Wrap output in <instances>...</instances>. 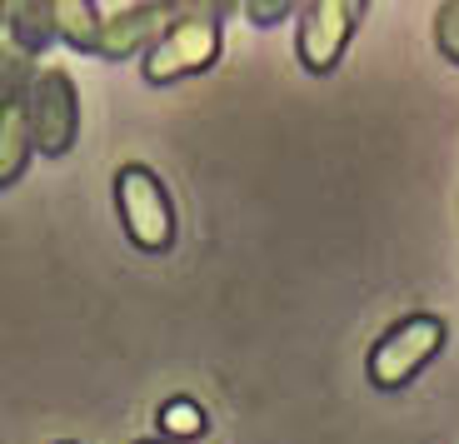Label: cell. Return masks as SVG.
I'll list each match as a JSON object with an SVG mask.
<instances>
[{
	"label": "cell",
	"instance_id": "1",
	"mask_svg": "<svg viewBox=\"0 0 459 444\" xmlns=\"http://www.w3.org/2000/svg\"><path fill=\"white\" fill-rule=\"evenodd\" d=\"M445 344H449V325H445V319L429 315V309H414V315L394 319L390 330L369 344L365 379L375 389H385V395H394V389L414 385V379L425 375L439 354H445Z\"/></svg>",
	"mask_w": 459,
	"mask_h": 444
},
{
	"label": "cell",
	"instance_id": "2",
	"mask_svg": "<svg viewBox=\"0 0 459 444\" xmlns=\"http://www.w3.org/2000/svg\"><path fill=\"white\" fill-rule=\"evenodd\" d=\"M115 215H120V230L135 250L145 255H165L175 250V235H180V215H175L170 185L160 175L130 160L115 170Z\"/></svg>",
	"mask_w": 459,
	"mask_h": 444
},
{
	"label": "cell",
	"instance_id": "3",
	"mask_svg": "<svg viewBox=\"0 0 459 444\" xmlns=\"http://www.w3.org/2000/svg\"><path fill=\"white\" fill-rule=\"evenodd\" d=\"M225 50V21L220 15H170L160 40L140 56V75L150 85H175V80H195L215 70Z\"/></svg>",
	"mask_w": 459,
	"mask_h": 444
},
{
	"label": "cell",
	"instance_id": "4",
	"mask_svg": "<svg viewBox=\"0 0 459 444\" xmlns=\"http://www.w3.org/2000/svg\"><path fill=\"white\" fill-rule=\"evenodd\" d=\"M25 110H30V140L35 155L46 160H65L81 140V91L70 70L60 65H35L30 75V95H25Z\"/></svg>",
	"mask_w": 459,
	"mask_h": 444
},
{
	"label": "cell",
	"instance_id": "5",
	"mask_svg": "<svg viewBox=\"0 0 459 444\" xmlns=\"http://www.w3.org/2000/svg\"><path fill=\"white\" fill-rule=\"evenodd\" d=\"M369 0H305L295 15V56L310 75H334Z\"/></svg>",
	"mask_w": 459,
	"mask_h": 444
},
{
	"label": "cell",
	"instance_id": "6",
	"mask_svg": "<svg viewBox=\"0 0 459 444\" xmlns=\"http://www.w3.org/2000/svg\"><path fill=\"white\" fill-rule=\"evenodd\" d=\"M30 75L35 60H25L21 50L0 46V190H11L15 180H25L35 160V140H30Z\"/></svg>",
	"mask_w": 459,
	"mask_h": 444
},
{
	"label": "cell",
	"instance_id": "7",
	"mask_svg": "<svg viewBox=\"0 0 459 444\" xmlns=\"http://www.w3.org/2000/svg\"><path fill=\"white\" fill-rule=\"evenodd\" d=\"M170 25V5L165 0H135L126 11H115L110 21H100V35H95V60L105 65H126V60H140L160 30Z\"/></svg>",
	"mask_w": 459,
	"mask_h": 444
},
{
	"label": "cell",
	"instance_id": "8",
	"mask_svg": "<svg viewBox=\"0 0 459 444\" xmlns=\"http://www.w3.org/2000/svg\"><path fill=\"white\" fill-rule=\"evenodd\" d=\"M50 11V30L65 50L75 56H95V35H100V5L95 0H46Z\"/></svg>",
	"mask_w": 459,
	"mask_h": 444
},
{
	"label": "cell",
	"instance_id": "9",
	"mask_svg": "<svg viewBox=\"0 0 459 444\" xmlns=\"http://www.w3.org/2000/svg\"><path fill=\"white\" fill-rule=\"evenodd\" d=\"M5 35H11V50H21L25 60L46 56L56 46L46 0H5Z\"/></svg>",
	"mask_w": 459,
	"mask_h": 444
},
{
	"label": "cell",
	"instance_id": "10",
	"mask_svg": "<svg viewBox=\"0 0 459 444\" xmlns=\"http://www.w3.org/2000/svg\"><path fill=\"white\" fill-rule=\"evenodd\" d=\"M155 424H160V440H175V444H195L200 434L210 430V414L200 410L190 395H175L160 405V414H155Z\"/></svg>",
	"mask_w": 459,
	"mask_h": 444
},
{
	"label": "cell",
	"instance_id": "11",
	"mask_svg": "<svg viewBox=\"0 0 459 444\" xmlns=\"http://www.w3.org/2000/svg\"><path fill=\"white\" fill-rule=\"evenodd\" d=\"M299 5H305V0H240V15L255 30H275L290 15H299Z\"/></svg>",
	"mask_w": 459,
	"mask_h": 444
},
{
	"label": "cell",
	"instance_id": "12",
	"mask_svg": "<svg viewBox=\"0 0 459 444\" xmlns=\"http://www.w3.org/2000/svg\"><path fill=\"white\" fill-rule=\"evenodd\" d=\"M435 50L459 70V0H439V11H435Z\"/></svg>",
	"mask_w": 459,
	"mask_h": 444
},
{
	"label": "cell",
	"instance_id": "13",
	"mask_svg": "<svg viewBox=\"0 0 459 444\" xmlns=\"http://www.w3.org/2000/svg\"><path fill=\"white\" fill-rule=\"evenodd\" d=\"M165 5L170 15H220V21L240 15V0H165Z\"/></svg>",
	"mask_w": 459,
	"mask_h": 444
},
{
	"label": "cell",
	"instance_id": "14",
	"mask_svg": "<svg viewBox=\"0 0 459 444\" xmlns=\"http://www.w3.org/2000/svg\"><path fill=\"white\" fill-rule=\"evenodd\" d=\"M135 444H175V440H160V434H155V440H135Z\"/></svg>",
	"mask_w": 459,
	"mask_h": 444
},
{
	"label": "cell",
	"instance_id": "15",
	"mask_svg": "<svg viewBox=\"0 0 459 444\" xmlns=\"http://www.w3.org/2000/svg\"><path fill=\"white\" fill-rule=\"evenodd\" d=\"M0 30H5V0H0Z\"/></svg>",
	"mask_w": 459,
	"mask_h": 444
}]
</instances>
